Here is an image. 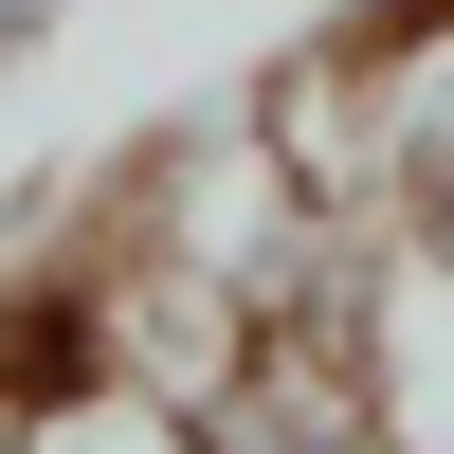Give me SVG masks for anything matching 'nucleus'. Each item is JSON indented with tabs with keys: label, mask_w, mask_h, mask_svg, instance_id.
<instances>
[{
	"label": "nucleus",
	"mask_w": 454,
	"mask_h": 454,
	"mask_svg": "<svg viewBox=\"0 0 454 454\" xmlns=\"http://www.w3.org/2000/svg\"><path fill=\"white\" fill-rule=\"evenodd\" d=\"M419 218H436V254H454V128L419 145Z\"/></svg>",
	"instance_id": "nucleus-1"
},
{
	"label": "nucleus",
	"mask_w": 454,
	"mask_h": 454,
	"mask_svg": "<svg viewBox=\"0 0 454 454\" xmlns=\"http://www.w3.org/2000/svg\"><path fill=\"white\" fill-rule=\"evenodd\" d=\"M254 454H346V419H291V400H273V436H254Z\"/></svg>",
	"instance_id": "nucleus-2"
},
{
	"label": "nucleus",
	"mask_w": 454,
	"mask_h": 454,
	"mask_svg": "<svg viewBox=\"0 0 454 454\" xmlns=\"http://www.w3.org/2000/svg\"><path fill=\"white\" fill-rule=\"evenodd\" d=\"M19 36H36V0H0V55H19Z\"/></svg>",
	"instance_id": "nucleus-3"
}]
</instances>
